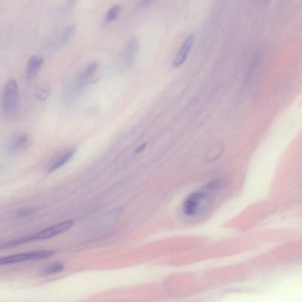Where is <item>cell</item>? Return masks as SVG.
Wrapping results in <instances>:
<instances>
[{
  "label": "cell",
  "mask_w": 302,
  "mask_h": 302,
  "mask_svg": "<svg viewBox=\"0 0 302 302\" xmlns=\"http://www.w3.org/2000/svg\"><path fill=\"white\" fill-rule=\"evenodd\" d=\"M64 268V265L63 264H62V262H55V264L47 266L46 267L42 268L40 272V274L42 276L54 274L63 270Z\"/></svg>",
  "instance_id": "cell-11"
},
{
  "label": "cell",
  "mask_w": 302,
  "mask_h": 302,
  "mask_svg": "<svg viewBox=\"0 0 302 302\" xmlns=\"http://www.w3.org/2000/svg\"><path fill=\"white\" fill-rule=\"evenodd\" d=\"M76 1L77 0H68V6L70 8V6L75 4V2H76Z\"/></svg>",
  "instance_id": "cell-19"
},
{
  "label": "cell",
  "mask_w": 302,
  "mask_h": 302,
  "mask_svg": "<svg viewBox=\"0 0 302 302\" xmlns=\"http://www.w3.org/2000/svg\"><path fill=\"white\" fill-rule=\"evenodd\" d=\"M195 40V36L190 34L186 38L184 42L180 46L172 61V66L174 68H178L185 63L187 58L188 56Z\"/></svg>",
  "instance_id": "cell-5"
},
{
  "label": "cell",
  "mask_w": 302,
  "mask_h": 302,
  "mask_svg": "<svg viewBox=\"0 0 302 302\" xmlns=\"http://www.w3.org/2000/svg\"><path fill=\"white\" fill-rule=\"evenodd\" d=\"M76 30V28L74 25L68 26L64 29V30L62 32L59 38L58 44L60 46H64L67 44L70 39L73 37Z\"/></svg>",
  "instance_id": "cell-12"
},
{
  "label": "cell",
  "mask_w": 302,
  "mask_h": 302,
  "mask_svg": "<svg viewBox=\"0 0 302 302\" xmlns=\"http://www.w3.org/2000/svg\"><path fill=\"white\" fill-rule=\"evenodd\" d=\"M206 198L205 193L196 192L186 198L183 205V210L187 216H192L198 212L202 203Z\"/></svg>",
  "instance_id": "cell-4"
},
{
  "label": "cell",
  "mask_w": 302,
  "mask_h": 302,
  "mask_svg": "<svg viewBox=\"0 0 302 302\" xmlns=\"http://www.w3.org/2000/svg\"><path fill=\"white\" fill-rule=\"evenodd\" d=\"M55 254L54 250H40L24 252L18 254L8 256L1 258L0 264L6 265L9 264H17L28 260H41L51 257Z\"/></svg>",
  "instance_id": "cell-3"
},
{
  "label": "cell",
  "mask_w": 302,
  "mask_h": 302,
  "mask_svg": "<svg viewBox=\"0 0 302 302\" xmlns=\"http://www.w3.org/2000/svg\"><path fill=\"white\" fill-rule=\"evenodd\" d=\"M34 212L35 210L34 208H26L20 210V211L18 212V215L20 216H22V218H24V216H26L34 214Z\"/></svg>",
  "instance_id": "cell-16"
},
{
  "label": "cell",
  "mask_w": 302,
  "mask_h": 302,
  "mask_svg": "<svg viewBox=\"0 0 302 302\" xmlns=\"http://www.w3.org/2000/svg\"><path fill=\"white\" fill-rule=\"evenodd\" d=\"M2 107L6 116H12L17 113L18 107V88L14 80L6 84L2 96Z\"/></svg>",
  "instance_id": "cell-1"
},
{
  "label": "cell",
  "mask_w": 302,
  "mask_h": 302,
  "mask_svg": "<svg viewBox=\"0 0 302 302\" xmlns=\"http://www.w3.org/2000/svg\"><path fill=\"white\" fill-rule=\"evenodd\" d=\"M154 0H141L140 2V8H146L148 6H149Z\"/></svg>",
  "instance_id": "cell-17"
},
{
  "label": "cell",
  "mask_w": 302,
  "mask_h": 302,
  "mask_svg": "<svg viewBox=\"0 0 302 302\" xmlns=\"http://www.w3.org/2000/svg\"><path fill=\"white\" fill-rule=\"evenodd\" d=\"M30 140L28 134H18L12 140L10 144V150L12 153H18L27 148Z\"/></svg>",
  "instance_id": "cell-7"
},
{
  "label": "cell",
  "mask_w": 302,
  "mask_h": 302,
  "mask_svg": "<svg viewBox=\"0 0 302 302\" xmlns=\"http://www.w3.org/2000/svg\"><path fill=\"white\" fill-rule=\"evenodd\" d=\"M224 184V180H212L210 182L208 185H206V188L208 190H216L222 188Z\"/></svg>",
  "instance_id": "cell-15"
},
{
  "label": "cell",
  "mask_w": 302,
  "mask_h": 302,
  "mask_svg": "<svg viewBox=\"0 0 302 302\" xmlns=\"http://www.w3.org/2000/svg\"><path fill=\"white\" fill-rule=\"evenodd\" d=\"M44 64V58L39 56H34L30 58L27 66V76L28 80H32L38 74Z\"/></svg>",
  "instance_id": "cell-8"
},
{
  "label": "cell",
  "mask_w": 302,
  "mask_h": 302,
  "mask_svg": "<svg viewBox=\"0 0 302 302\" xmlns=\"http://www.w3.org/2000/svg\"><path fill=\"white\" fill-rule=\"evenodd\" d=\"M98 68H99V64L94 62L84 68L77 78L76 84L78 88H83L86 87L94 76Z\"/></svg>",
  "instance_id": "cell-6"
},
{
  "label": "cell",
  "mask_w": 302,
  "mask_h": 302,
  "mask_svg": "<svg viewBox=\"0 0 302 302\" xmlns=\"http://www.w3.org/2000/svg\"><path fill=\"white\" fill-rule=\"evenodd\" d=\"M138 50L137 42L132 40L130 42L124 54V64L129 65L134 60Z\"/></svg>",
  "instance_id": "cell-10"
},
{
  "label": "cell",
  "mask_w": 302,
  "mask_h": 302,
  "mask_svg": "<svg viewBox=\"0 0 302 302\" xmlns=\"http://www.w3.org/2000/svg\"><path fill=\"white\" fill-rule=\"evenodd\" d=\"M74 224V221L72 220L60 222L54 226L42 230L36 233V234L26 236L27 242H32L35 240H40L54 237L60 234V233L68 230L72 228Z\"/></svg>",
  "instance_id": "cell-2"
},
{
  "label": "cell",
  "mask_w": 302,
  "mask_h": 302,
  "mask_svg": "<svg viewBox=\"0 0 302 302\" xmlns=\"http://www.w3.org/2000/svg\"><path fill=\"white\" fill-rule=\"evenodd\" d=\"M146 147V144H143L142 146H140L139 148L136 150V153H140L142 152L144 150H145Z\"/></svg>",
  "instance_id": "cell-18"
},
{
  "label": "cell",
  "mask_w": 302,
  "mask_h": 302,
  "mask_svg": "<svg viewBox=\"0 0 302 302\" xmlns=\"http://www.w3.org/2000/svg\"><path fill=\"white\" fill-rule=\"evenodd\" d=\"M120 12V6L119 5H114L107 12L105 21L110 22L116 20Z\"/></svg>",
  "instance_id": "cell-13"
},
{
  "label": "cell",
  "mask_w": 302,
  "mask_h": 302,
  "mask_svg": "<svg viewBox=\"0 0 302 302\" xmlns=\"http://www.w3.org/2000/svg\"><path fill=\"white\" fill-rule=\"evenodd\" d=\"M50 94V90L48 87H44L39 88L36 93V96L39 100H46Z\"/></svg>",
  "instance_id": "cell-14"
},
{
  "label": "cell",
  "mask_w": 302,
  "mask_h": 302,
  "mask_svg": "<svg viewBox=\"0 0 302 302\" xmlns=\"http://www.w3.org/2000/svg\"><path fill=\"white\" fill-rule=\"evenodd\" d=\"M76 150H72L65 152L62 155L58 158L55 160L54 164H52V166L49 167L48 170V172L51 173L55 172L57 170L61 168L67 164L71 160L72 158L74 155Z\"/></svg>",
  "instance_id": "cell-9"
}]
</instances>
